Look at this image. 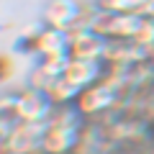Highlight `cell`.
<instances>
[{
  "label": "cell",
  "instance_id": "obj_1",
  "mask_svg": "<svg viewBox=\"0 0 154 154\" xmlns=\"http://www.w3.org/2000/svg\"><path fill=\"white\" fill-rule=\"evenodd\" d=\"M85 8L80 0H49L44 5V26L59 31H75L82 26Z\"/></svg>",
  "mask_w": 154,
  "mask_h": 154
},
{
  "label": "cell",
  "instance_id": "obj_2",
  "mask_svg": "<svg viewBox=\"0 0 154 154\" xmlns=\"http://www.w3.org/2000/svg\"><path fill=\"white\" fill-rule=\"evenodd\" d=\"M108 38L98 33L95 28H75L69 31V57L72 59H88V62H100L105 59Z\"/></svg>",
  "mask_w": 154,
  "mask_h": 154
},
{
  "label": "cell",
  "instance_id": "obj_3",
  "mask_svg": "<svg viewBox=\"0 0 154 154\" xmlns=\"http://www.w3.org/2000/svg\"><path fill=\"white\" fill-rule=\"evenodd\" d=\"M116 85L113 82H105V80H98L95 85L85 88L80 93V98L75 100V108L80 110L82 116H98L103 110H108L110 105L116 103Z\"/></svg>",
  "mask_w": 154,
  "mask_h": 154
},
{
  "label": "cell",
  "instance_id": "obj_4",
  "mask_svg": "<svg viewBox=\"0 0 154 154\" xmlns=\"http://www.w3.org/2000/svg\"><path fill=\"white\" fill-rule=\"evenodd\" d=\"M18 113L23 123H49L54 113V103L44 90L28 88L26 93L18 95Z\"/></svg>",
  "mask_w": 154,
  "mask_h": 154
},
{
  "label": "cell",
  "instance_id": "obj_5",
  "mask_svg": "<svg viewBox=\"0 0 154 154\" xmlns=\"http://www.w3.org/2000/svg\"><path fill=\"white\" fill-rule=\"evenodd\" d=\"M46 123H18L5 136V149L16 154H36L41 152V139H44Z\"/></svg>",
  "mask_w": 154,
  "mask_h": 154
},
{
  "label": "cell",
  "instance_id": "obj_6",
  "mask_svg": "<svg viewBox=\"0 0 154 154\" xmlns=\"http://www.w3.org/2000/svg\"><path fill=\"white\" fill-rule=\"evenodd\" d=\"M36 54L38 57H64L69 54V33L59 28L44 26L36 38Z\"/></svg>",
  "mask_w": 154,
  "mask_h": 154
},
{
  "label": "cell",
  "instance_id": "obj_7",
  "mask_svg": "<svg viewBox=\"0 0 154 154\" xmlns=\"http://www.w3.org/2000/svg\"><path fill=\"white\" fill-rule=\"evenodd\" d=\"M64 77L69 80L72 85H77L80 90L90 88V85H95L103 77V72H100V64L98 62H88V59H72L67 62L64 67Z\"/></svg>",
  "mask_w": 154,
  "mask_h": 154
},
{
  "label": "cell",
  "instance_id": "obj_8",
  "mask_svg": "<svg viewBox=\"0 0 154 154\" xmlns=\"http://www.w3.org/2000/svg\"><path fill=\"white\" fill-rule=\"evenodd\" d=\"M44 93L51 98V103H54V105H69L72 100L80 98V93H82V90L77 88V85H72L69 80L62 75V77H57V80H51V85L44 90Z\"/></svg>",
  "mask_w": 154,
  "mask_h": 154
},
{
  "label": "cell",
  "instance_id": "obj_9",
  "mask_svg": "<svg viewBox=\"0 0 154 154\" xmlns=\"http://www.w3.org/2000/svg\"><path fill=\"white\" fill-rule=\"evenodd\" d=\"M21 121V113H18V95L16 98H0V139L5 141V136L18 126Z\"/></svg>",
  "mask_w": 154,
  "mask_h": 154
},
{
  "label": "cell",
  "instance_id": "obj_10",
  "mask_svg": "<svg viewBox=\"0 0 154 154\" xmlns=\"http://www.w3.org/2000/svg\"><path fill=\"white\" fill-rule=\"evenodd\" d=\"M134 41L154 51V18L144 16V23H141V28H139V33L134 36Z\"/></svg>",
  "mask_w": 154,
  "mask_h": 154
},
{
  "label": "cell",
  "instance_id": "obj_11",
  "mask_svg": "<svg viewBox=\"0 0 154 154\" xmlns=\"http://www.w3.org/2000/svg\"><path fill=\"white\" fill-rule=\"evenodd\" d=\"M72 154H100V152H98V149H93V146H90V144L80 141V144H77V146H75V152H72Z\"/></svg>",
  "mask_w": 154,
  "mask_h": 154
},
{
  "label": "cell",
  "instance_id": "obj_12",
  "mask_svg": "<svg viewBox=\"0 0 154 154\" xmlns=\"http://www.w3.org/2000/svg\"><path fill=\"white\" fill-rule=\"evenodd\" d=\"M141 13H144V16H149V18H154V0H152V3H149L146 8H144Z\"/></svg>",
  "mask_w": 154,
  "mask_h": 154
},
{
  "label": "cell",
  "instance_id": "obj_13",
  "mask_svg": "<svg viewBox=\"0 0 154 154\" xmlns=\"http://www.w3.org/2000/svg\"><path fill=\"white\" fill-rule=\"evenodd\" d=\"M3 149H5V141H3V139H0V154H3Z\"/></svg>",
  "mask_w": 154,
  "mask_h": 154
}]
</instances>
